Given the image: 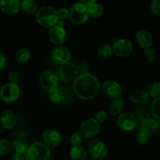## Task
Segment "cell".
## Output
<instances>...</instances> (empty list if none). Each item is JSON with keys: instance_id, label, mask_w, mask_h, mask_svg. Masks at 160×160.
I'll use <instances>...</instances> for the list:
<instances>
[{"instance_id": "5b68a950", "label": "cell", "mask_w": 160, "mask_h": 160, "mask_svg": "<svg viewBox=\"0 0 160 160\" xmlns=\"http://www.w3.org/2000/svg\"><path fill=\"white\" fill-rule=\"evenodd\" d=\"M20 89L17 84L7 83L0 90V99L5 103H12L20 97Z\"/></svg>"}, {"instance_id": "b9f144b4", "label": "cell", "mask_w": 160, "mask_h": 160, "mask_svg": "<svg viewBox=\"0 0 160 160\" xmlns=\"http://www.w3.org/2000/svg\"><path fill=\"white\" fill-rule=\"evenodd\" d=\"M95 2H96V0H81V3H82L83 5H84L87 7H88L91 5L94 4Z\"/></svg>"}, {"instance_id": "8d00e7d4", "label": "cell", "mask_w": 160, "mask_h": 160, "mask_svg": "<svg viewBox=\"0 0 160 160\" xmlns=\"http://www.w3.org/2000/svg\"><path fill=\"white\" fill-rule=\"evenodd\" d=\"M56 15H57L58 20H64L69 17V10L66 8H60L56 11Z\"/></svg>"}, {"instance_id": "52a82bcc", "label": "cell", "mask_w": 160, "mask_h": 160, "mask_svg": "<svg viewBox=\"0 0 160 160\" xmlns=\"http://www.w3.org/2000/svg\"><path fill=\"white\" fill-rule=\"evenodd\" d=\"M101 131V126L94 118H89L84 120L80 127V132L83 137L92 139L96 137Z\"/></svg>"}, {"instance_id": "6da1fadb", "label": "cell", "mask_w": 160, "mask_h": 160, "mask_svg": "<svg viewBox=\"0 0 160 160\" xmlns=\"http://www.w3.org/2000/svg\"><path fill=\"white\" fill-rule=\"evenodd\" d=\"M100 84L98 78L88 73L78 75L73 83V91L82 100H92L98 95Z\"/></svg>"}, {"instance_id": "8992f818", "label": "cell", "mask_w": 160, "mask_h": 160, "mask_svg": "<svg viewBox=\"0 0 160 160\" xmlns=\"http://www.w3.org/2000/svg\"><path fill=\"white\" fill-rule=\"evenodd\" d=\"M79 68L75 63L68 62L61 65L59 71H58V78L59 81L63 83H68L74 81L78 76Z\"/></svg>"}, {"instance_id": "f1b7e54d", "label": "cell", "mask_w": 160, "mask_h": 160, "mask_svg": "<svg viewBox=\"0 0 160 160\" xmlns=\"http://www.w3.org/2000/svg\"><path fill=\"white\" fill-rule=\"evenodd\" d=\"M11 145H12V149L15 152V153L26 152L28 149V145L22 139H17L14 141L13 143Z\"/></svg>"}, {"instance_id": "7402d4cb", "label": "cell", "mask_w": 160, "mask_h": 160, "mask_svg": "<svg viewBox=\"0 0 160 160\" xmlns=\"http://www.w3.org/2000/svg\"><path fill=\"white\" fill-rule=\"evenodd\" d=\"M134 118H135L136 122L139 123H142V122L145 121L147 119L150 118L151 117V112H150L149 108L145 105L142 106H138L134 110Z\"/></svg>"}, {"instance_id": "83f0119b", "label": "cell", "mask_w": 160, "mask_h": 160, "mask_svg": "<svg viewBox=\"0 0 160 160\" xmlns=\"http://www.w3.org/2000/svg\"><path fill=\"white\" fill-rule=\"evenodd\" d=\"M113 52H112V45L106 43L102 45L98 50H97V54L98 56L102 59H108L111 57Z\"/></svg>"}, {"instance_id": "d6986e66", "label": "cell", "mask_w": 160, "mask_h": 160, "mask_svg": "<svg viewBox=\"0 0 160 160\" xmlns=\"http://www.w3.org/2000/svg\"><path fill=\"white\" fill-rule=\"evenodd\" d=\"M159 128V121L154 118H148L141 123V133L146 134L147 136H152L158 132Z\"/></svg>"}, {"instance_id": "44dd1931", "label": "cell", "mask_w": 160, "mask_h": 160, "mask_svg": "<svg viewBox=\"0 0 160 160\" xmlns=\"http://www.w3.org/2000/svg\"><path fill=\"white\" fill-rule=\"evenodd\" d=\"M148 98H149V95L146 91L138 90L130 95L129 99L134 104L142 106V105H145V103L148 101Z\"/></svg>"}, {"instance_id": "f546056e", "label": "cell", "mask_w": 160, "mask_h": 160, "mask_svg": "<svg viewBox=\"0 0 160 160\" xmlns=\"http://www.w3.org/2000/svg\"><path fill=\"white\" fill-rule=\"evenodd\" d=\"M148 88V95L154 99L156 98H160V84L159 82H154L152 84H149L147 87Z\"/></svg>"}, {"instance_id": "e575fe53", "label": "cell", "mask_w": 160, "mask_h": 160, "mask_svg": "<svg viewBox=\"0 0 160 160\" xmlns=\"http://www.w3.org/2000/svg\"><path fill=\"white\" fill-rule=\"evenodd\" d=\"M8 79H9V83L12 84H17L20 79V73L17 70H12L9 73L8 75Z\"/></svg>"}, {"instance_id": "484cf974", "label": "cell", "mask_w": 160, "mask_h": 160, "mask_svg": "<svg viewBox=\"0 0 160 160\" xmlns=\"http://www.w3.org/2000/svg\"><path fill=\"white\" fill-rule=\"evenodd\" d=\"M31 56V51L28 48H21L16 52L15 59L19 63H25L30 59Z\"/></svg>"}, {"instance_id": "4dcf8cb0", "label": "cell", "mask_w": 160, "mask_h": 160, "mask_svg": "<svg viewBox=\"0 0 160 160\" xmlns=\"http://www.w3.org/2000/svg\"><path fill=\"white\" fill-rule=\"evenodd\" d=\"M12 145L6 139H0V156H6L10 153Z\"/></svg>"}, {"instance_id": "7c38bea8", "label": "cell", "mask_w": 160, "mask_h": 160, "mask_svg": "<svg viewBox=\"0 0 160 160\" xmlns=\"http://www.w3.org/2000/svg\"><path fill=\"white\" fill-rule=\"evenodd\" d=\"M49 98L55 104H62L69 101L71 96V91L67 88L59 87L50 92Z\"/></svg>"}, {"instance_id": "836d02e7", "label": "cell", "mask_w": 160, "mask_h": 160, "mask_svg": "<svg viewBox=\"0 0 160 160\" xmlns=\"http://www.w3.org/2000/svg\"><path fill=\"white\" fill-rule=\"evenodd\" d=\"M143 56H144V58H145V59L147 61V62H152L155 60V59H156V52H155L152 48H148L144 50Z\"/></svg>"}, {"instance_id": "d4e9b609", "label": "cell", "mask_w": 160, "mask_h": 160, "mask_svg": "<svg viewBox=\"0 0 160 160\" xmlns=\"http://www.w3.org/2000/svg\"><path fill=\"white\" fill-rule=\"evenodd\" d=\"M20 9L26 13L33 14L37 12V2L35 0H21Z\"/></svg>"}, {"instance_id": "277c9868", "label": "cell", "mask_w": 160, "mask_h": 160, "mask_svg": "<svg viewBox=\"0 0 160 160\" xmlns=\"http://www.w3.org/2000/svg\"><path fill=\"white\" fill-rule=\"evenodd\" d=\"M68 17L73 24H83L87 21L89 17L88 7L81 2L74 3L70 8Z\"/></svg>"}, {"instance_id": "7bdbcfd3", "label": "cell", "mask_w": 160, "mask_h": 160, "mask_svg": "<svg viewBox=\"0 0 160 160\" xmlns=\"http://www.w3.org/2000/svg\"><path fill=\"white\" fill-rule=\"evenodd\" d=\"M87 160H98V159H95V158L94 157H90V158H88Z\"/></svg>"}, {"instance_id": "ac0fdd59", "label": "cell", "mask_w": 160, "mask_h": 160, "mask_svg": "<svg viewBox=\"0 0 160 160\" xmlns=\"http://www.w3.org/2000/svg\"><path fill=\"white\" fill-rule=\"evenodd\" d=\"M20 9L19 0H0V9L7 15H15Z\"/></svg>"}, {"instance_id": "e0dca14e", "label": "cell", "mask_w": 160, "mask_h": 160, "mask_svg": "<svg viewBox=\"0 0 160 160\" xmlns=\"http://www.w3.org/2000/svg\"><path fill=\"white\" fill-rule=\"evenodd\" d=\"M134 40L136 44L143 49L151 48L153 44V38L152 34L144 30L138 31L134 37Z\"/></svg>"}, {"instance_id": "4316f807", "label": "cell", "mask_w": 160, "mask_h": 160, "mask_svg": "<svg viewBox=\"0 0 160 160\" xmlns=\"http://www.w3.org/2000/svg\"><path fill=\"white\" fill-rule=\"evenodd\" d=\"M104 12V8L100 3H94L88 7V12L89 17H92L93 18H98L101 17Z\"/></svg>"}, {"instance_id": "5bb4252c", "label": "cell", "mask_w": 160, "mask_h": 160, "mask_svg": "<svg viewBox=\"0 0 160 160\" xmlns=\"http://www.w3.org/2000/svg\"><path fill=\"white\" fill-rule=\"evenodd\" d=\"M117 124L125 131H131L137 126V122L134 115L130 112H122L118 116Z\"/></svg>"}, {"instance_id": "7a4b0ae2", "label": "cell", "mask_w": 160, "mask_h": 160, "mask_svg": "<svg viewBox=\"0 0 160 160\" xmlns=\"http://www.w3.org/2000/svg\"><path fill=\"white\" fill-rule=\"evenodd\" d=\"M36 20L40 26L45 28H51L56 25L58 17L56 10L48 6H42L36 12Z\"/></svg>"}, {"instance_id": "8fae6325", "label": "cell", "mask_w": 160, "mask_h": 160, "mask_svg": "<svg viewBox=\"0 0 160 160\" xmlns=\"http://www.w3.org/2000/svg\"><path fill=\"white\" fill-rule=\"evenodd\" d=\"M102 92L105 96L111 100L121 98L122 88L119 83L113 80L106 81L102 85Z\"/></svg>"}, {"instance_id": "4fadbf2b", "label": "cell", "mask_w": 160, "mask_h": 160, "mask_svg": "<svg viewBox=\"0 0 160 160\" xmlns=\"http://www.w3.org/2000/svg\"><path fill=\"white\" fill-rule=\"evenodd\" d=\"M51 58L55 62L62 65L70 61V52L64 45H56L51 52Z\"/></svg>"}, {"instance_id": "d590c367", "label": "cell", "mask_w": 160, "mask_h": 160, "mask_svg": "<svg viewBox=\"0 0 160 160\" xmlns=\"http://www.w3.org/2000/svg\"><path fill=\"white\" fill-rule=\"evenodd\" d=\"M151 10L153 14L159 16L160 14V0H152L151 2Z\"/></svg>"}, {"instance_id": "30bf717a", "label": "cell", "mask_w": 160, "mask_h": 160, "mask_svg": "<svg viewBox=\"0 0 160 160\" xmlns=\"http://www.w3.org/2000/svg\"><path fill=\"white\" fill-rule=\"evenodd\" d=\"M112 52L118 57H128L132 53L134 46L128 39H119L112 45Z\"/></svg>"}, {"instance_id": "d6a6232c", "label": "cell", "mask_w": 160, "mask_h": 160, "mask_svg": "<svg viewBox=\"0 0 160 160\" xmlns=\"http://www.w3.org/2000/svg\"><path fill=\"white\" fill-rule=\"evenodd\" d=\"M159 104H160V98L154 99L152 104L151 109H150V112H151V114L154 117V119H156V120H160Z\"/></svg>"}, {"instance_id": "ee69618b", "label": "cell", "mask_w": 160, "mask_h": 160, "mask_svg": "<svg viewBox=\"0 0 160 160\" xmlns=\"http://www.w3.org/2000/svg\"><path fill=\"white\" fill-rule=\"evenodd\" d=\"M19 1H20H20H21V0H19Z\"/></svg>"}, {"instance_id": "60d3db41", "label": "cell", "mask_w": 160, "mask_h": 160, "mask_svg": "<svg viewBox=\"0 0 160 160\" xmlns=\"http://www.w3.org/2000/svg\"><path fill=\"white\" fill-rule=\"evenodd\" d=\"M6 65V58L3 53L0 52V70H3Z\"/></svg>"}, {"instance_id": "9c48e42d", "label": "cell", "mask_w": 160, "mask_h": 160, "mask_svg": "<svg viewBox=\"0 0 160 160\" xmlns=\"http://www.w3.org/2000/svg\"><path fill=\"white\" fill-rule=\"evenodd\" d=\"M88 150L92 157L97 159H103L108 154L107 145L99 139L95 138L91 141L88 145Z\"/></svg>"}, {"instance_id": "ba28073f", "label": "cell", "mask_w": 160, "mask_h": 160, "mask_svg": "<svg viewBox=\"0 0 160 160\" xmlns=\"http://www.w3.org/2000/svg\"><path fill=\"white\" fill-rule=\"evenodd\" d=\"M59 82L58 76L52 71H45L39 78V85L45 92L48 93L59 86Z\"/></svg>"}, {"instance_id": "cb8c5ba5", "label": "cell", "mask_w": 160, "mask_h": 160, "mask_svg": "<svg viewBox=\"0 0 160 160\" xmlns=\"http://www.w3.org/2000/svg\"><path fill=\"white\" fill-rule=\"evenodd\" d=\"M70 159L72 160H87L88 153L81 145L73 146L70 152Z\"/></svg>"}, {"instance_id": "1f68e13d", "label": "cell", "mask_w": 160, "mask_h": 160, "mask_svg": "<svg viewBox=\"0 0 160 160\" xmlns=\"http://www.w3.org/2000/svg\"><path fill=\"white\" fill-rule=\"evenodd\" d=\"M83 139H84V137L80 132V131H73L70 137V143L73 146H78V145H81V143L83 142Z\"/></svg>"}, {"instance_id": "9a60e30c", "label": "cell", "mask_w": 160, "mask_h": 160, "mask_svg": "<svg viewBox=\"0 0 160 160\" xmlns=\"http://www.w3.org/2000/svg\"><path fill=\"white\" fill-rule=\"evenodd\" d=\"M50 42L56 45H62L67 40V32L64 28L55 25L48 32Z\"/></svg>"}, {"instance_id": "3957f363", "label": "cell", "mask_w": 160, "mask_h": 160, "mask_svg": "<svg viewBox=\"0 0 160 160\" xmlns=\"http://www.w3.org/2000/svg\"><path fill=\"white\" fill-rule=\"evenodd\" d=\"M26 153L31 160H48L51 155L49 147L41 142H34L30 145Z\"/></svg>"}, {"instance_id": "ffe728a7", "label": "cell", "mask_w": 160, "mask_h": 160, "mask_svg": "<svg viewBox=\"0 0 160 160\" xmlns=\"http://www.w3.org/2000/svg\"><path fill=\"white\" fill-rule=\"evenodd\" d=\"M1 124L5 129H12L17 125V116L13 111L10 109H6L1 115Z\"/></svg>"}, {"instance_id": "ab89813d", "label": "cell", "mask_w": 160, "mask_h": 160, "mask_svg": "<svg viewBox=\"0 0 160 160\" xmlns=\"http://www.w3.org/2000/svg\"><path fill=\"white\" fill-rule=\"evenodd\" d=\"M12 160H30L26 152L15 153L12 157Z\"/></svg>"}, {"instance_id": "74e56055", "label": "cell", "mask_w": 160, "mask_h": 160, "mask_svg": "<svg viewBox=\"0 0 160 160\" xmlns=\"http://www.w3.org/2000/svg\"><path fill=\"white\" fill-rule=\"evenodd\" d=\"M94 119H95L98 123H104L106 120V119H107V114H106V112H104V111L102 110L98 111V112L95 114V118Z\"/></svg>"}, {"instance_id": "603a6c76", "label": "cell", "mask_w": 160, "mask_h": 160, "mask_svg": "<svg viewBox=\"0 0 160 160\" xmlns=\"http://www.w3.org/2000/svg\"><path fill=\"white\" fill-rule=\"evenodd\" d=\"M123 106H124V101H123V98H116V99L112 100L110 102L108 110L111 115L119 116L120 113H122Z\"/></svg>"}, {"instance_id": "f35d334b", "label": "cell", "mask_w": 160, "mask_h": 160, "mask_svg": "<svg viewBox=\"0 0 160 160\" xmlns=\"http://www.w3.org/2000/svg\"><path fill=\"white\" fill-rule=\"evenodd\" d=\"M136 141H137L138 145H144L148 142V136L143 133H139L136 138Z\"/></svg>"}, {"instance_id": "2e32d148", "label": "cell", "mask_w": 160, "mask_h": 160, "mask_svg": "<svg viewBox=\"0 0 160 160\" xmlns=\"http://www.w3.org/2000/svg\"><path fill=\"white\" fill-rule=\"evenodd\" d=\"M43 143L48 147H56L62 142V136L60 133L54 129H48L42 134Z\"/></svg>"}]
</instances>
